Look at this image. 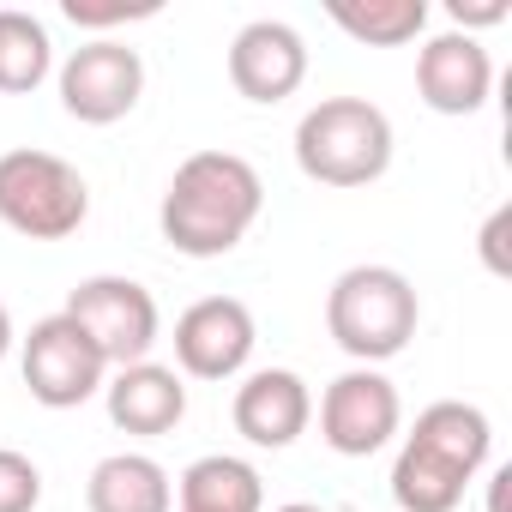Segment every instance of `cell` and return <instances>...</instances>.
I'll return each mask as SVG.
<instances>
[{
    "label": "cell",
    "instance_id": "obj_1",
    "mask_svg": "<svg viewBox=\"0 0 512 512\" xmlns=\"http://www.w3.org/2000/svg\"><path fill=\"white\" fill-rule=\"evenodd\" d=\"M266 211V181L241 151H193L157 205V229L187 260H223Z\"/></svg>",
    "mask_w": 512,
    "mask_h": 512
},
{
    "label": "cell",
    "instance_id": "obj_2",
    "mask_svg": "<svg viewBox=\"0 0 512 512\" xmlns=\"http://www.w3.org/2000/svg\"><path fill=\"white\" fill-rule=\"evenodd\" d=\"M488 452H494V422L482 404H464V398L428 404L392 458L398 512H458V500L482 476Z\"/></svg>",
    "mask_w": 512,
    "mask_h": 512
},
{
    "label": "cell",
    "instance_id": "obj_3",
    "mask_svg": "<svg viewBox=\"0 0 512 512\" xmlns=\"http://www.w3.org/2000/svg\"><path fill=\"white\" fill-rule=\"evenodd\" d=\"M422 320L416 284L398 266H350L326 290V332L356 368H380L410 350Z\"/></svg>",
    "mask_w": 512,
    "mask_h": 512
},
{
    "label": "cell",
    "instance_id": "obj_4",
    "mask_svg": "<svg viewBox=\"0 0 512 512\" xmlns=\"http://www.w3.org/2000/svg\"><path fill=\"white\" fill-rule=\"evenodd\" d=\"M296 169L320 187H374L392 169V121L368 97H320L296 121Z\"/></svg>",
    "mask_w": 512,
    "mask_h": 512
},
{
    "label": "cell",
    "instance_id": "obj_5",
    "mask_svg": "<svg viewBox=\"0 0 512 512\" xmlns=\"http://www.w3.org/2000/svg\"><path fill=\"white\" fill-rule=\"evenodd\" d=\"M91 217V187L85 175L37 145L0 151V223L25 241H67Z\"/></svg>",
    "mask_w": 512,
    "mask_h": 512
},
{
    "label": "cell",
    "instance_id": "obj_6",
    "mask_svg": "<svg viewBox=\"0 0 512 512\" xmlns=\"http://www.w3.org/2000/svg\"><path fill=\"white\" fill-rule=\"evenodd\" d=\"M61 314L97 344V356L109 362V374L115 368H133V362H151V350L163 338L157 296L139 278H115V272H97V278L73 284Z\"/></svg>",
    "mask_w": 512,
    "mask_h": 512
},
{
    "label": "cell",
    "instance_id": "obj_7",
    "mask_svg": "<svg viewBox=\"0 0 512 512\" xmlns=\"http://www.w3.org/2000/svg\"><path fill=\"white\" fill-rule=\"evenodd\" d=\"M55 85H61V109H67L73 121H85V127H115V121H127V115L139 109V97H145V61H139V49H127L121 37H97V43H79V49L61 61Z\"/></svg>",
    "mask_w": 512,
    "mask_h": 512
},
{
    "label": "cell",
    "instance_id": "obj_8",
    "mask_svg": "<svg viewBox=\"0 0 512 512\" xmlns=\"http://www.w3.org/2000/svg\"><path fill=\"white\" fill-rule=\"evenodd\" d=\"M19 368H25V386H31V398H37L43 410H79V404H91V398L103 392V380H109V362L97 356V344H91L67 314H49V320L31 326Z\"/></svg>",
    "mask_w": 512,
    "mask_h": 512
},
{
    "label": "cell",
    "instance_id": "obj_9",
    "mask_svg": "<svg viewBox=\"0 0 512 512\" xmlns=\"http://www.w3.org/2000/svg\"><path fill=\"white\" fill-rule=\"evenodd\" d=\"M404 428V398L380 368H350L320 392V440L338 458H374Z\"/></svg>",
    "mask_w": 512,
    "mask_h": 512
},
{
    "label": "cell",
    "instance_id": "obj_10",
    "mask_svg": "<svg viewBox=\"0 0 512 512\" xmlns=\"http://www.w3.org/2000/svg\"><path fill=\"white\" fill-rule=\"evenodd\" d=\"M175 374L181 380H235L253 362L260 326L241 296H199L181 320H175Z\"/></svg>",
    "mask_w": 512,
    "mask_h": 512
},
{
    "label": "cell",
    "instance_id": "obj_11",
    "mask_svg": "<svg viewBox=\"0 0 512 512\" xmlns=\"http://www.w3.org/2000/svg\"><path fill=\"white\" fill-rule=\"evenodd\" d=\"M308 79V43L284 19H253L229 43V85L247 103H284Z\"/></svg>",
    "mask_w": 512,
    "mask_h": 512
},
{
    "label": "cell",
    "instance_id": "obj_12",
    "mask_svg": "<svg viewBox=\"0 0 512 512\" xmlns=\"http://www.w3.org/2000/svg\"><path fill=\"white\" fill-rule=\"evenodd\" d=\"M416 97L434 115H476L494 97V55L464 37V31H440L416 49Z\"/></svg>",
    "mask_w": 512,
    "mask_h": 512
},
{
    "label": "cell",
    "instance_id": "obj_13",
    "mask_svg": "<svg viewBox=\"0 0 512 512\" xmlns=\"http://www.w3.org/2000/svg\"><path fill=\"white\" fill-rule=\"evenodd\" d=\"M235 434L241 440H253V446H272V452H284V446H296L302 434H308V422H314V392H308V380L296 374V368H260V374H247L241 386H235Z\"/></svg>",
    "mask_w": 512,
    "mask_h": 512
},
{
    "label": "cell",
    "instance_id": "obj_14",
    "mask_svg": "<svg viewBox=\"0 0 512 512\" xmlns=\"http://www.w3.org/2000/svg\"><path fill=\"white\" fill-rule=\"evenodd\" d=\"M103 404H109V422L121 434H139V440H157V434H175L181 416H187V380L163 362H133V368H115L103 380Z\"/></svg>",
    "mask_w": 512,
    "mask_h": 512
},
{
    "label": "cell",
    "instance_id": "obj_15",
    "mask_svg": "<svg viewBox=\"0 0 512 512\" xmlns=\"http://www.w3.org/2000/svg\"><path fill=\"white\" fill-rule=\"evenodd\" d=\"M91 512H175V482L151 452H109L85 476Z\"/></svg>",
    "mask_w": 512,
    "mask_h": 512
},
{
    "label": "cell",
    "instance_id": "obj_16",
    "mask_svg": "<svg viewBox=\"0 0 512 512\" xmlns=\"http://www.w3.org/2000/svg\"><path fill=\"white\" fill-rule=\"evenodd\" d=\"M181 512H266V476L235 452H205L175 476Z\"/></svg>",
    "mask_w": 512,
    "mask_h": 512
},
{
    "label": "cell",
    "instance_id": "obj_17",
    "mask_svg": "<svg viewBox=\"0 0 512 512\" xmlns=\"http://www.w3.org/2000/svg\"><path fill=\"white\" fill-rule=\"evenodd\" d=\"M55 73L49 25L25 7H0V97H31Z\"/></svg>",
    "mask_w": 512,
    "mask_h": 512
},
{
    "label": "cell",
    "instance_id": "obj_18",
    "mask_svg": "<svg viewBox=\"0 0 512 512\" xmlns=\"http://www.w3.org/2000/svg\"><path fill=\"white\" fill-rule=\"evenodd\" d=\"M326 19L368 49H404L428 31V0H332Z\"/></svg>",
    "mask_w": 512,
    "mask_h": 512
},
{
    "label": "cell",
    "instance_id": "obj_19",
    "mask_svg": "<svg viewBox=\"0 0 512 512\" xmlns=\"http://www.w3.org/2000/svg\"><path fill=\"white\" fill-rule=\"evenodd\" d=\"M43 506V470L13 452V446H0V512H37Z\"/></svg>",
    "mask_w": 512,
    "mask_h": 512
},
{
    "label": "cell",
    "instance_id": "obj_20",
    "mask_svg": "<svg viewBox=\"0 0 512 512\" xmlns=\"http://www.w3.org/2000/svg\"><path fill=\"white\" fill-rule=\"evenodd\" d=\"M67 25L79 31H115V25H139V19H157V0H109V7H91V0H67Z\"/></svg>",
    "mask_w": 512,
    "mask_h": 512
},
{
    "label": "cell",
    "instance_id": "obj_21",
    "mask_svg": "<svg viewBox=\"0 0 512 512\" xmlns=\"http://www.w3.org/2000/svg\"><path fill=\"white\" fill-rule=\"evenodd\" d=\"M506 229H512V205L488 211V223H482V266H488L494 278H512V260H506Z\"/></svg>",
    "mask_w": 512,
    "mask_h": 512
},
{
    "label": "cell",
    "instance_id": "obj_22",
    "mask_svg": "<svg viewBox=\"0 0 512 512\" xmlns=\"http://www.w3.org/2000/svg\"><path fill=\"white\" fill-rule=\"evenodd\" d=\"M446 19H452V31H488V25H500L506 19V0H446Z\"/></svg>",
    "mask_w": 512,
    "mask_h": 512
},
{
    "label": "cell",
    "instance_id": "obj_23",
    "mask_svg": "<svg viewBox=\"0 0 512 512\" xmlns=\"http://www.w3.org/2000/svg\"><path fill=\"white\" fill-rule=\"evenodd\" d=\"M7 350H13V314H7V302H0V362H7Z\"/></svg>",
    "mask_w": 512,
    "mask_h": 512
},
{
    "label": "cell",
    "instance_id": "obj_24",
    "mask_svg": "<svg viewBox=\"0 0 512 512\" xmlns=\"http://www.w3.org/2000/svg\"><path fill=\"white\" fill-rule=\"evenodd\" d=\"M272 512H326V506H314V500H290V506H272Z\"/></svg>",
    "mask_w": 512,
    "mask_h": 512
}]
</instances>
